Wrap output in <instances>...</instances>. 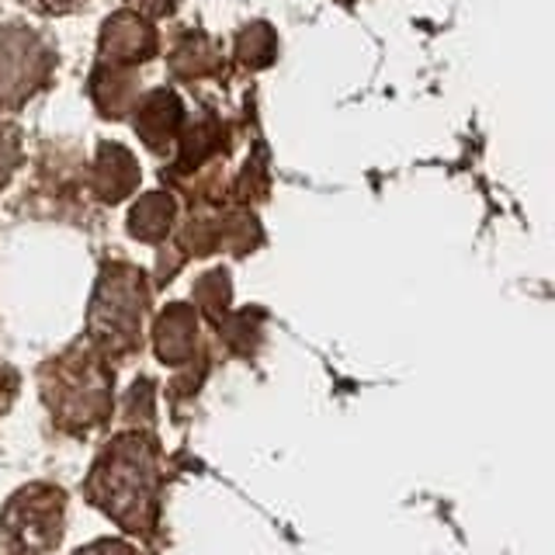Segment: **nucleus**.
I'll return each mask as SVG.
<instances>
[{
	"label": "nucleus",
	"instance_id": "10",
	"mask_svg": "<svg viewBox=\"0 0 555 555\" xmlns=\"http://www.w3.org/2000/svg\"><path fill=\"white\" fill-rule=\"evenodd\" d=\"M170 222H173V198L156 191V195H146L143 202L132 208L129 230H132V236L153 243V240H164L167 236Z\"/></svg>",
	"mask_w": 555,
	"mask_h": 555
},
{
	"label": "nucleus",
	"instance_id": "1",
	"mask_svg": "<svg viewBox=\"0 0 555 555\" xmlns=\"http://www.w3.org/2000/svg\"><path fill=\"white\" fill-rule=\"evenodd\" d=\"M98 507L126 531H146L156 514V448L139 434H121L108 448L87 482Z\"/></svg>",
	"mask_w": 555,
	"mask_h": 555
},
{
	"label": "nucleus",
	"instance_id": "14",
	"mask_svg": "<svg viewBox=\"0 0 555 555\" xmlns=\"http://www.w3.org/2000/svg\"><path fill=\"white\" fill-rule=\"evenodd\" d=\"M14 164H17V132L0 121V188L11 181Z\"/></svg>",
	"mask_w": 555,
	"mask_h": 555
},
{
	"label": "nucleus",
	"instance_id": "3",
	"mask_svg": "<svg viewBox=\"0 0 555 555\" xmlns=\"http://www.w3.org/2000/svg\"><path fill=\"white\" fill-rule=\"evenodd\" d=\"M146 306V282L129 264L104 268L98 295L91 302V340L98 351L126 354L135 347Z\"/></svg>",
	"mask_w": 555,
	"mask_h": 555
},
{
	"label": "nucleus",
	"instance_id": "12",
	"mask_svg": "<svg viewBox=\"0 0 555 555\" xmlns=\"http://www.w3.org/2000/svg\"><path fill=\"white\" fill-rule=\"evenodd\" d=\"M240 56L250 66H268L274 60V35L268 25H254L250 31H243L240 39Z\"/></svg>",
	"mask_w": 555,
	"mask_h": 555
},
{
	"label": "nucleus",
	"instance_id": "7",
	"mask_svg": "<svg viewBox=\"0 0 555 555\" xmlns=\"http://www.w3.org/2000/svg\"><path fill=\"white\" fill-rule=\"evenodd\" d=\"M181 101L178 94H170V91H153L143 104L135 108V129L139 135L146 139V146L153 150H164L173 135H178L181 129Z\"/></svg>",
	"mask_w": 555,
	"mask_h": 555
},
{
	"label": "nucleus",
	"instance_id": "17",
	"mask_svg": "<svg viewBox=\"0 0 555 555\" xmlns=\"http://www.w3.org/2000/svg\"><path fill=\"white\" fill-rule=\"evenodd\" d=\"M42 4H46V8H69L74 0H42Z\"/></svg>",
	"mask_w": 555,
	"mask_h": 555
},
{
	"label": "nucleus",
	"instance_id": "16",
	"mask_svg": "<svg viewBox=\"0 0 555 555\" xmlns=\"http://www.w3.org/2000/svg\"><path fill=\"white\" fill-rule=\"evenodd\" d=\"M139 4H143L146 11H153V14H164V11H170L173 0H139Z\"/></svg>",
	"mask_w": 555,
	"mask_h": 555
},
{
	"label": "nucleus",
	"instance_id": "4",
	"mask_svg": "<svg viewBox=\"0 0 555 555\" xmlns=\"http://www.w3.org/2000/svg\"><path fill=\"white\" fill-rule=\"evenodd\" d=\"M63 531V493L52 486H28L17 493L4 520H0V538L17 552H46L60 545Z\"/></svg>",
	"mask_w": 555,
	"mask_h": 555
},
{
	"label": "nucleus",
	"instance_id": "5",
	"mask_svg": "<svg viewBox=\"0 0 555 555\" xmlns=\"http://www.w3.org/2000/svg\"><path fill=\"white\" fill-rule=\"evenodd\" d=\"M52 52L25 28L0 31V101L22 104L46 83Z\"/></svg>",
	"mask_w": 555,
	"mask_h": 555
},
{
	"label": "nucleus",
	"instance_id": "2",
	"mask_svg": "<svg viewBox=\"0 0 555 555\" xmlns=\"http://www.w3.org/2000/svg\"><path fill=\"white\" fill-rule=\"evenodd\" d=\"M42 389L52 413L60 416L63 427L74 430L98 427L112 410V378L91 347H77L60 361L46 364Z\"/></svg>",
	"mask_w": 555,
	"mask_h": 555
},
{
	"label": "nucleus",
	"instance_id": "13",
	"mask_svg": "<svg viewBox=\"0 0 555 555\" xmlns=\"http://www.w3.org/2000/svg\"><path fill=\"white\" fill-rule=\"evenodd\" d=\"M195 299L202 302V309L208 312H222V306L230 302V274L225 271H212V274H205L198 288H195Z\"/></svg>",
	"mask_w": 555,
	"mask_h": 555
},
{
	"label": "nucleus",
	"instance_id": "15",
	"mask_svg": "<svg viewBox=\"0 0 555 555\" xmlns=\"http://www.w3.org/2000/svg\"><path fill=\"white\" fill-rule=\"evenodd\" d=\"M80 555H135V552L129 545H121V542H98V545H91Z\"/></svg>",
	"mask_w": 555,
	"mask_h": 555
},
{
	"label": "nucleus",
	"instance_id": "6",
	"mask_svg": "<svg viewBox=\"0 0 555 555\" xmlns=\"http://www.w3.org/2000/svg\"><path fill=\"white\" fill-rule=\"evenodd\" d=\"M101 52L104 60H112V66L121 63H143L156 52V31L132 11H121L108 17L101 35Z\"/></svg>",
	"mask_w": 555,
	"mask_h": 555
},
{
	"label": "nucleus",
	"instance_id": "8",
	"mask_svg": "<svg viewBox=\"0 0 555 555\" xmlns=\"http://www.w3.org/2000/svg\"><path fill=\"white\" fill-rule=\"evenodd\" d=\"M198 340V320L188 306H170L164 317L156 320V354L167 364H181L195 354Z\"/></svg>",
	"mask_w": 555,
	"mask_h": 555
},
{
	"label": "nucleus",
	"instance_id": "9",
	"mask_svg": "<svg viewBox=\"0 0 555 555\" xmlns=\"http://www.w3.org/2000/svg\"><path fill=\"white\" fill-rule=\"evenodd\" d=\"M139 181V167L132 160L129 150H121L115 143H104L98 153V164H94V188L104 202H118L126 198L129 191Z\"/></svg>",
	"mask_w": 555,
	"mask_h": 555
},
{
	"label": "nucleus",
	"instance_id": "11",
	"mask_svg": "<svg viewBox=\"0 0 555 555\" xmlns=\"http://www.w3.org/2000/svg\"><path fill=\"white\" fill-rule=\"evenodd\" d=\"M219 150H222V129L212 118L198 121V126H191L188 135L181 139V170H195L202 160H208V156Z\"/></svg>",
	"mask_w": 555,
	"mask_h": 555
}]
</instances>
